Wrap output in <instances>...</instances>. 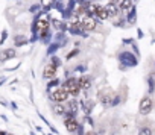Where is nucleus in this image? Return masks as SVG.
<instances>
[{"label": "nucleus", "instance_id": "obj_9", "mask_svg": "<svg viewBox=\"0 0 155 135\" xmlns=\"http://www.w3.org/2000/svg\"><path fill=\"white\" fill-rule=\"evenodd\" d=\"M52 111H53L55 115H64V114H67V111H65V108H64L62 103H55L52 106Z\"/></svg>", "mask_w": 155, "mask_h": 135}, {"label": "nucleus", "instance_id": "obj_3", "mask_svg": "<svg viewBox=\"0 0 155 135\" xmlns=\"http://www.w3.org/2000/svg\"><path fill=\"white\" fill-rule=\"evenodd\" d=\"M68 93L64 90V88H56L53 93H52V100L55 102V103H62V102H65L67 99H68Z\"/></svg>", "mask_w": 155, "mask_h": 135}, {"label": "nucleus", "instance_id": "obj_19", "mask_svg": "<svg viewBox=\"0 0 155 135\" xmlns=\"http://www.w3.org/2000/svg\"><path fill=\"white\" fill-rule=\"evenodd\" d=\"M53 3V0H41V5H44V6H50Z\"/></svg>", "mask_w": 155, "mask_h": 135}, {"label": "nucleus", "instance_id": "obj_21", "mask_svg": "<svg viewBox=\"0 0 155 135\" xmlns=\"http://www.w3.org/2000/svg\"><path fill=\"white\" fill-rule=\"evenodd\" d=\"M76 55H78V50H73V52H71V53H70L67 58H73V56H76Z\"/></svg>", "mask_w": 155, "mask_h": 135}, {"label": "nucleus", "instance_id": "obj_17", "mask_svg": "<svg viewBox=\"0 0 155 135\" xmlns=\"http://www.w3.org/2000/svg\"><path fill=\"white\" fill-rule=\"evenodd\" d=\"M52 64H53V65H55V67H58V65H61V59H59V58H56V56H55V58H53V59H52Z\"/></svg>", "mask_w": 155, "mask_h": 135}, {"label": "nucleus", "instance_id": "obj_12", "mask_svg": "<svg viewBox=\"0 0 155 135\" xmlns=\"http://www.w3.org/2000/svg\"><path fill=\"white\" fill-rule=\"evenodd\" d=\"M35 27H37L38 31H47V29H49V21H47L46 18H41V20H38V21L35 23Z\"/></svg>", "mask_w": 155, "mask_h": 135}, {"label": "nucleus", "instance_id": "obj_18", "mask_svg": "<svg viewBox=\"0 0 155 135\" xmlns=\"http://www.w3.org/2000/svg\"><path fill=\"white\" fill-rule=\"evenodd\" d=\"M123 2H125V0H111V3H114V5H116V6H119V8L122 6V3H123Z\"/></svg>", "mask_w": 155, "mask_h": 135}, {"label": "nucleus", "instance_id": "obj_2", "mask_svg": "<svg viewBox=\"0 0 155 135\" xmlns=\"http://www.w3.org/2000/svg\"><path fill=\"white\" fill-rule=\"evenodd\" d=\"M152 108H153V102H152V99H150L149 96H144V97L140 100L138 112H140L141 115H147V114L152 111Z\"/></svg>", "mask_w": 155, "mask_h": 135}, {"label": "nucleus", "instance_id": "obj_4", "mask_svg": "<svg viewBox=\"0 0 155 135\" xmlns=\"http://www.w3.org/2000/svg\"><path fill=\"white\" fill-rule=\"evenodd\" d=\"M64 124H65V129L70 132V133H74V132H78V129H79V123L76 121V118L74 117H68V118H65L64 120Z\"/></svg>", "mask_w": 155, "mask_h": 135}, {"label": "nucleus", "instance_id": "obj_10", "mask_svg": "<svg viewBox=\"0 0 155 135\" xmlns=\"http://www.w3.org/2000/svg\"><path fill=\"white\" fill-rule=\"evenodd\" d=\"M15 56V50L14 49H6L5 52H2V55H0V59L2 61H6V59H11Z\"/></svg>", "mask_w": 155, "mask_h": 135}, {"label": "nucleus", "instance_id": "obj_20", "mask_svg": "<svg viewBox=\"0 0 155 135\" xmlns=\"http://www.w3.org/2000/svg\"><path fill=\"white\" fill-rule=\"evenodd\" d=\"M6 37H8V32H6V31H3V34H2V40H0V44H2V43H5Z\"/></svg>", "mask_w": 155, "mask_h": 135}, {"label": "nucleus", "instance_id": "obj_13", "mask_svg": "<svg viewBox=\"0 0 155 135\" xmlns=\"http://www.w3.org/2000/svg\"><path fill=\"white\" fill-rule=\"evenodd\" d=\"M120 59H122V61H125V62H128L129 65H135V64H137V61H135L134 58H131V55H129V53H123V55L120 56Z\"/></svg>", "mask_w": 155, "mask_h": 135}, {"label": "nucleus", "instance_id": "obj_16", "mask_svg": "<svg viewBox=\"0 0 155 135\" xmlns=\"http://www.w3.org/2000/svg\"><path fill=\"white\" fill-rule=\"evenodd\" d=\"M132 6V0H125V2L122 3V6H120V9H129Z\"/></svg>", "mask_w": 155, "mask_h": 135}, {"label": "nucleus", "instance_id": "obj_1", "mask_svg": "<svg viewBox=\"0 0 155 135\" xmlns=\"http://www.w3.org/2000/svg\"><path fill=\"white\" fill-rule=\"evenodd\" d=\"M62 88H64L70 96H78V94H79V91H81V87H79V84H78V79H74V78L67 79Z\"/></svg>", "mask_w": 155, "mask_h": 135}, {"label": "nucleus", "instance_id": "obj_8", "mask_svg": "<svg viewBox=\"0 0 155 135\" xmlns=\"http://www.w3.org/2000/svg\"><path fill=\"white\" fill-rule=\"evenodd\" d=\"M96 17H99L101 20H107V18H110V14H108L105 6H97L96 8Z\"/></svg>", "mask_w": 155, "mask_h": 135}, {"label": "nucleus", "instance_id": "obj_23", "mask_svg": "<svg viewBox=\"0 0 155 135\" xmlns=\"http://www.w3.org/2000/svg\"><path fill=\"white\" fill-rule=\"evenodd\" d=\"M0 135H8V133H5L3 130H0Z\"/></svg>", "mask_w": 155, "mask_h": 135}, {"label": "nucleus", "instance_id": "obj_24", "mask_svg": "<svg viewBox=\"0 0 155 135\" xmlns=\"http://www.w3.org/2000/svg\"><path fill=\"white\" fill-rule=\"evenodd\" d=\"M8 135H12V133H8Z\"/></svg>", "mask_w": 155, "mask_h": 135}, {"label": "nucleus", "instance_id": "obj_5", "mask_svg": "<svg viewBox=\"0 0 155 135\" xmlns=\"http://www.w3.org/2000/svg\"><path fill=\"white\" fill-rule=\"evenodd\" d=\"M81 26L84 29H87V31H94L96 29V20L93 17H85V18H82Z\"/></svg>", "mask_w": 155, "mask_h": 135}, {"label": "nucleus", "instance_id": "obj_15", "mask_svg": "<svg viewBox=\"0 0 155 135\" xmlns=\"http://www.w3.org/2000/svg\"><path fill=\"white\" fill-rule=\"evenodd\" d=\"M138 135H152V129L149 126H143V127H140Z\"/></svg>", "mask_w": 155, "mask_h": 135}, {"label": "nucleus", "instance_id": "obj_11", "mask_svg": "<svg viewBox=\"0 0 155 135\" xmlns=\"http://www.w3.org/2000/svg\"><path fill=\"white\" fill-rule=\"evenodd\" d=\"M105 8H107V11H108L110 17H116V15L119 14V6H116L114 3H108Z\"/></svg>", "mask_w": 155, "mask_h": 135}, {"label": "nucleus", "instance_id": "obj_6", "mask_svg": "<svg viewBox=\"0 0 155 135\" xmlns=\"http://www.w3.org/2000/svg\"><path fill=\"white\" fill-rule=\"evenodd\" d=\"M55 75H56V67H55L53 64H47V65L44 67L43 78H46V79H52V78H55Z\"/></svg>", "mask_w": 155, "mask_h": 135}, {"label": "nucleus", "instance_id": "obj_7", "mask_svg": "<svg viewBox=\"0 0 155 135\" xmlns=\"http://www.w3.org/2000/svg\"><path fill=\"white\" fill-rule=\"evenodd\" d=\"M78 84H79L81 90H90L91 87V79L88 76H81L79 79H78Z\"/></svg>", "mask_w": 155, "mask_h": 135}, {"label": "nucleus", "instance_id": "obj_22", "mask_svg": "<svg viewBox=\"0 0 155 135\" xmlns=\"http://www.w3.org/2000/svg\"><path fill=\"white\" fill-rule=\"evenodd\" d=\"M84 135H97V133H96L94 130H88V132H85Z\"/></svg>", "mask_w": 155, "mask_h": 135}, {"label": "nucleus", "instance_id": "obj_14", "mask_svg": "<svg viewBox=\"0 0 155 135\" xmlns=\"http://www.w3.org/2000/svg\"><path fill=\"white\" fill-rule=\"evenodd\" d=\"M14 40H15L14 43H15V46H17V47H20V46H25V44L28 43V40H26V37H21V35H18V37H15Z\"/></svg>", "mask_w": 155, "mask_h": 135}]
</instances>
